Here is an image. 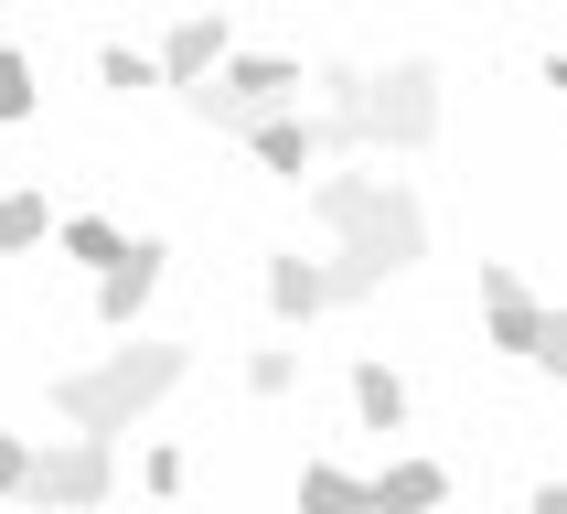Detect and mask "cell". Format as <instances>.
<instances>
[{
  "label": "cell",
  "instance_id": "6da1fadb",
  "mask_svg": "<svg viewBox=\"0 0 567 514\" xmlns=\"http://www.w3.org/2000/svg\"><path fill=\"white\" fill-rule=\"evenodd\" d=\"M311 215L343 236V247L321 257V300H364V289H385L396 268L429 257V204H417L396 172H321Z\"/></svg>",
  "mask_w": 567,
  "mask_h": 514
},
{
  "label": "cell",
  "instance_id": "7a4b0ae2",
  "mask_svg": "<svg viewBox=\"0 0 567 514\" xmlns=\"http://www.w3.org/2000/svg\"><path fill=\"white\" fill-rule=\"evenodd\" d=\"M321 86V119H311V140H321V161L332 151H429L440 140V64L429 54H408V64H321L311 75Z\"/></svg>",
  "mask_w": 567,
  "mask_h": 514
},
{
  "label": "cell",
  "instance_id": "3957f363",
  "mask_svg": "<svg viewBox=\"0 0 567 514\" xmlns=\"http://www.w3.org/2000/svg\"><path fill=\"white\" fill-rule=\"evenodd\" d=\"M193 353L183 343H118L107 364H75V376H54V418L75 429V440H118V429H140V418L183 386Z\"/></svg>",
  "mask_w": 567,
  "mask_h": 514
},
{
  "label": "cell",
  "instance_id": "277c9868",
  "mask_svg": "<svg viewBox=\"0 0 567 514\" xmlns=\"http://www.w3.org/2000/svg\"><path fill=\"white\" fill-rule=\"evenodd\" d=\"M300 86H311V64H289V54H225L204 86H183L193 96V119L204 128H225V140H247L257 119H289L300 107Z\"/></svg>",
  "mask_w": 567,
  "mask_h": 514
},
{
  "label": "cell",
  "instance_id": "5b68a950",
  "mask_svg": "<svg viewBox=\"0 0 567 514\" xmlns=\"http://www.w3.org/2000/svg\"><path fill=\"white\" fill-rule=\"evenodd\" d=\"M482 343L514 353V364H546V376H567V311H546V300L514 279V268H482Z\"/></svg>",
  "mask_w": 567,
  "mask_h": 514
},
{
  "label": "cell",
  "instance_id": "8992f818",
  "mask_svg": "<svg viewBox=\"0 0 567 514\" xmlns=\"http://www.w3.org/2000/svg\"><path fill=\"white\" fill-rule=\"evenodd\" d=\"M107 493H118V440H75V429L54 450H32V472H22L32 514H96Z\"/></svg>",
  "mask_w": 567,
  "mask_h": 514
},
{
  "label": "cell",
  "instance_id": "52a82bcc",
  "mask_svg": "<svg viewBox=\"0 0 567 514\" xmlns=\"http://www.w3.org/2000/svg\"><path fill=\"white\" fill-rule=\"evenodd\" d=\"M161 268H172V247H161V236H128V247L107 257V268H96V321H107V332H128V321L151 311Z\"/></svg>",
  "mask_w": 567,
  "mask_h": 514
},
{
  "label": "cell",
  "instance_id": "ba28073f",
  "mask_svg": "<svg viewBox=\"0 0 567 514\" xmlns=\"http://www.w3.org/2000/svg\"><path fill=\"white\" fill-rule=\"evenodd\" d=\"M225 54H236V43H225V22H215V11H193V22H172V32H161L151 75H161V86H204Z\"/></svg>",
  "mask_w": 567,
  "mask_h": 514
},
{
  "label": "cell",
  "instance_id": "9c48e42d",
  "mask_svg": "<svg viewBox=\"0 0 567 514\" xmlns=\"http://www.w3.org/2000/svg\"><path fill=\"white\" fill-rule=\"evenodd\" d=\"M364 493H375V514H440L450 504V472H440V461H385Z\"/></svg>",
  "mask_w": 567,
  "mask_h": 514
},
{
  "label": "cell",
  "instance_id": "30bf717a",
  "mask_svg": "<svg viewBox=\"0 0 567 514\" xmlns=\"http://www.w3.org/2000/svg\"><path fill=\"white\" fill-rule=\"evenodd\" d=\"M247 151L268 161V172H279V183H311V161H321V140H311V119H300V107H289V119H257V128H247Z\"/></svg>",
  "mask_w": 567,
  "mask_h": 514
},
{
  "label": "cell",
  "instance_id": "8fae6325",
  "mask_svg": "<svg viewBox=\"0 0 567 514\" xmlns=\"http://www.w3.org/2000/svg\"><path fill=\"white\" fill-rule=\"evenodd\" d=\"M268 311H279V321H321V311H332V300H321V257H268Z\"/></svg>",
  "mask_w": 567,
  "mask_h": 514
},
{
  "label": "cell",
  "instance_id": "7c38bea8",
  "mask_svg": "<svg viewBox=\"0 0 567 514\" xmlns=\"http://www.w3.org/2000/svg\"><path fill=\"white\" fill-rule=\"evenodd\" d=\"M353 408H364V429L396 440V429H408V376H396L385 353H364V364H353Z\"/></svg>",
  "mask_w": 567,
  "mask_h": 514
},
{
  "label": "cell",
  "instance_id": "4fadbf2b",
  "mask_svg": "<svg viewBox=\"0 0 567 514\" xmlns=\"http://www.w3.org/2000/svg\"><path fill=\"white\" fill-rule=\"evenodd\" d=\"M300 514H375V493L353 472H332V461H311V472H300Z\"/></svg>",
  "mask_w": 567,
  "mask_h": 514
},
{
  "label": "cell",
  "instance_id": "5bb4252c",
  "mask_svg": "<svg viewBox=\"0 0 567 514\" xmlns=\"http://www.w3.org/2000/svg\"><path fill=\"white\" fill-rule=\"evenodd\" d=\"M54 247L75 257V268H107V257H118L128 236H118V225H107V215H64V225H54Z\"/></svg>",
  "mask_w": 567,
  "mask_h": 514
},
{
  "label": "cell",
  "instance_id": "9a60e30c",
  "mask_svg": "<svg viewBox=\"0 0 567 514\" xmlns=\"http://www.w3.org/2000/svg\"><path fill=\"white\" fill-rule=\"evenodd\" d=\"M43 236H54V204H43V193H0V257L43 247Z\"/></svg>",
  "mask_w": 567,
  "mask_h": 514
},
{
  "label": "cell",
  "instance_id": "2e32d148",
  "mask_svg": "<svg viewBox=\"0 0 567 514\" xmlns=\"http://www.w3.org/2000/svg\"><path fill=\"white\" fill-rule=\"evenodd\" d=\"M289 386H300V353H289V343H257L247 353V397H289Z\"/></svg>",
  "mask_w": 567,
  "mask_h": 514
},
{
  "label": "cell",
  "instance_id": "e0dca14e",
  "mask_svg": "<svg viewBox=\"0 0 567 514\" xmlns=\"http://www.w3.org/2000/svg\"><path fill=\"white\" fill-rule=\"evenodd\" d=\"M32 96H43V86H32V54H11V43H0V128L32 119Z\"/></svg>",
  "mask_w": 567,
  "mask_h": 514
},
{
  "label": "cell",
  "instance_id": "ac0fdd59",
  "mask_svg": "<svg viewBox=\"0 0 567 514\" xmlns=\"http://www.w3.org/2000/svg\"><path fill=\"white\" fill-rule=\"evenodd\" d=\"M96 75H107V86H118V96L161 86V75H151V54H128V43H107V54H96Z\"/></svg>",
  "mask_w": 567,
  "mask_h": 514
},
{
  "label": "cell",
  "instance_id": "d6986e66",
  "mask_svg": "<svg viewBox=\"0 0 567 514\" xmlns=\"http://www.w3.org/2000/svg\"><path fill=\"white\" fill-rule=\"evenodd\" d=\"M140 482H151V493H183V450L151 440V450H140Z\"/></svg>",
  "mask_w": 567,
  "mask_h": 514
},
{
  "label": "cell",
  "instance_id": "ffe728a7",
  "mask_svg": "<svg viewBox=\"0 0 567 514\" xmlns=\"http://www.w3.org/2000/svg\"><path fill=\"white\" fill-rule=\"evenodd\" d=\"M22 472H32V450L11 440V429H0V493H11V504H22Z\"/></svg>",
  "mask_w": 567,
  "mask_h": 514
},
{
  "label": "cell",
  "instance_id": "44dd1931",
  "mask_svg": "<svg viewBox=\"0 0 567 514\" xmlns=\"http://www.w3.org/2000/svg\"><path fill=\"white\" fill-rule=\"evenodd\" d=\"M525 514H567V482H536V504Z\"/></svg>",
  "mask_w": 567,
  "mask_h": 514
}]
</instances>
